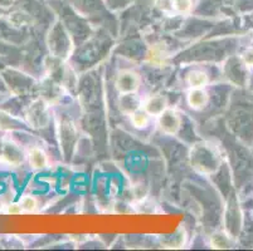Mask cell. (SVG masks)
Wrapping results in <instances>:
<instances>
[{
    "label": "cell",
    "mask_w": 253,
    "mask_h": 251,
    "mask_svg": "<svg viewBox=\"0 0 253 251\" xmlns=\"http://www.w3.org/2000/svg\"><path fill=\"white\" fill-rule=\"evenodd\" d=\"M192 167L201 175H213L220 166V153L211 142H199L190 149Z\"/></svg>",
    "instance_id": "obj_1"
},
{
    "label": "cell",
    "mask_w": 253,
    "mask_h": 251,
    "mask_svg": "<svg viewBox=\"0 0 253 251\" xmlns=\"http://www.w3.org/2000/svg\"><path fill=\"white\" fill-rule=\"evenodd\" d=\"M25 119H27V123L36 130L47 127L50 119L49 105L47 101L44 98L33 101L25 110Z\"/></svg>",
    "instance_id": "obj_2"
},
{
    "label": "cell",
    "mask_w": 253,
    "mask_h": 251,
    "mask_svg": "<svg viewBox=\"0 0 253 251\" xmlns=\"http://www.w3.org/2000/svg\"><path fill=\"white\" fill-rule=\"evenodd\" d=\"M141 84V78L134 71L125 69L117 73L116 79H115V88L119 92L120 96L124 94L136 93Z\"/></svg>",
    "instance_id": "obj_3"
},
{
    "label": "cell",
    "mask_w": 253,
    "mask_h": 251,
    "mask_svg": "<svg viewBox=\"0 0 253 251\" xmlns=\"http://www.w3.org/2000/svg\"><path fill=\"white\" fill-rule=\"evenodd\" d=\"M25 153L22 147L13 141H4L0 148V161L10 167H19L25 160Z\"/></svg>",
    "instance_id": "obj_4"
},
{
    "label": "cell",
    "mask_w": 253,
    "mask_h": 251,
    "mask_svg": "<svg viewBox=\"0 0 253 251\" xmlns=\"http://www.w3.org/2000/svg\"><path fill=\"white\" fill-rule=\"evenodd\" d=\"M181 124H183L181 116L172 108H167L158 117V128L164 135L175 136L180 131Z\"/></svg>",
    "instance_id": "obj_5"
},
{
    "label": "cell",
    "mask_w": 253,
    "mask_h": 251,
    "mask_svg": "<svg viewBox=\"0 0 253 251\" xmlns=\"http://www.w3.org/2000/svg\"><path fill=\"white\" fill-rule=\"evenodd\" d=\"M142 108L151 117L158 118L167 108H169V102H168L167 97L163 94H155V96H150L142 102Z\"/></svg>",
    "instance_id": "obj_6"
},
{
    "label": "cell",
    "mask_w": 253,
    "mask_h": 251,
    "mask_svg": "<svg viewBox=\"0 0 253 251\" xmlns=\"http://www.w3.org/2000/svg\"><path fill=\"white\" fill-rule=\"evenodd\" d=\"M169 59V52L164 43H155L146 53V61L153 67H164Z\"/></svg>",
    "instance_id": "obj_7"
},
{
    "label": "cell",
    "mask_w": 253,
    "mask_h": 251,
    "mask_svg": "<svg viewBox=\"0 0 253 251\" xmlns=\"http://www.w3.org/2000/svg\"><path fill=\"white\" fill-rule=\"evenodd\" d=\"M186 102L192 109L202 110L209 102V94L206 88H190L186 96Z\"/></svg>",
    "instance_id": "obj_8"
},
{
    "label": "cell",
    "mask_w": 253,
    "mask_h": 251,
    "mask_svg": "<svg viewBox=\"0 0 253 251\" xmlns=\"http://www.w3.org/2000/svg\"><path fill=\"white\" fill-rule=\"evenodd\" d=\"M27 158H28L29 166L36 171H42V170L47 169L49 165V157H48L47 152L41 147H33L29 149Z\"/></svg>",
    "instance_id": "obj_9"
},
{
    "label": "cell",
    "mask_w": 253,
    "mask_h": 251,
    "mask_svg": "<svg viewBox=\"0 0 253 251\" xmlns=\"http://www.w3.org/2000/svg\"><path fill=\"white\" fill-rule=\"evenodd\" d=\"M185 80L190 88H206L209 83V75L203 69H192L186 74Z\"/></svg>",
    "instance_id": "obj_10"
},
{
    "label": "cell",
    "mask_w": 253,
    "mask_h": 251,
    "mask_svg": "<svg viewBox=\"0 0 253 251\" xmlns=\"http://www.w3.org/2000/svg\"><path fill=\"white\" fill-rule=\"evenodd\" d=\"M141 107H142V102L137 98L136 93L120 96V109H121L123 113L130 116L131 113H134L135 110L139 109V108Z\"/></svg>",
    "instance_id": "obj_11"
},
{
    "label": "cell",
    "mask_w": 253,
    "mask_h": 251,
    "mask_svg": "<svg viewBox=\"0 0 253 251\" xmlns=\"http://www.w3.org/2000/svg\"><path fill=\"white\" fill-rule=\"evenodd\" d=\"M130 121L136 130H145L150 124L151 116L141 107L130 114Z\"/></svg>",
    "instance_id": "obj_12"
},
{
    "label": "cell",
    "mask_w": 253,
    "mask_h": 251,
    "mask_svg": "<svg viewBox=\"0 0 253 251\" xmlns=\"http://www.w3.org/2000/svg\"><path fill=\"white\" fill-rule=\"evenodd\" d=\"M19 205L22 206L23 214H34L39 209V201L33 195H24L19 199Z\"/></svg>",
    "instance_id": "obj_13"
},
{
    "label": "cell",
    "mask_w": 253,
    "mask_h": 251,
    "mask_svg": "<svg viewBox=\"0 0 253 251\" xmlns=\"http://www.w3.org/2000/svg\"><path fill=\"white\" fill-rule=\"evenodd\" d=\"M211 246L214 249L231 248V239L224 232H215L211 236Z\"/></svg>",
    "instance_id": "obj_14"
},
{
    "label": "cell",
    "mask_w": 253,
    "mask_h": 251,
    "mask_svg": "<svg viewBox=\"0 0 253 251\" xmlns=\"http://www.w3.org/2000/svg\"><path fill=\"white\" fill-rule=\"evenodd\" d=\"M193 8L192 0H171L172 14H188Z\"/></svg>",
    "instance_id": "obj_15"
},
{
    "label": "cell",
    "mask_w": 253,
    "mask_h": 251,
    "mask_svg": "<svg viewBox=\"0 0 253 251\" xmlns=\"http://www.w3.org/2000/svg\"><path fill=\"white\" fill-rule=\"evenodd\" d=\"M172 238H168L169 239V243L167 244V248H172V249H176V248H181V246L185 244L186 240V235L184 232V230H178L176 234L171 235Z\"/></svg>",
    "instance_id": "obj_16"
},
{
    "label": "cell",
    "mask_w": 253,
    "mask_h": 251,
    "mask_svg": "<svg viewBox=\"0 0 253 251\" xmlns=\"http://www.w3.org/2000/svg\"><path fill=\"white\" fill-rule=\"evenodd\" d=\"M15 127L14 118L10 116V114L5 113V112H1L0 110V131H8L13 130Z\"/></svg>",
    "instance_id": "obj_17"
},
{
    "label": "cell",
    "mask_w": 253,
    "mask_h": 251,
    "mask_svg": "<svg viewBox=\"0 0 253 251\" xmlns=\"http://www.w3.org/2000/svg\"><path fill=\"white\" fill-rule=\"evenodd\" d=\"M5 214H8V215H22L23 214V210H22V206L19 205V202H11V204H8L5 206V211H4Z\"/></svg>",
    "instance_id": "obj_18"
},
{
    "label": "cell",
    "mask_w": 253,
    "mask_h": 251,
    "mask_svg": "<svg viewBox=\"0 0 253 251\" xmlns=\"http://www.w3.org/2000/svg\"><path fill=\"white\" fill-rule=\"evenodd\" d=\"M243 59H245L246 63H247L250 67H252L253 69V49L247 50V52L243 54Z\"/></svg>",
    "instance_id": "obj_19"
},
{
    "label": "cell",
    "mask_w": 253,
    "mask_h": 251,
    "mask_svg": "<svg viewBox=\"0 0 253 251\" xmlns=\"http://www.w3.org/2000/svg\"><path fill=\"white\" fill-rule=\"evenodd\" d=\"M5 206H6V205L4 204L3 199L0 197V213H3V211H5Z\"/></svg>",
    "instance_id": "obj_20"
}]
</instances>
